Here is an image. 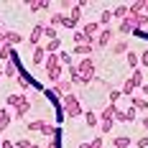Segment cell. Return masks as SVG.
<instances>
[{
  "mask_svg": "<svg viewBox=\"0 0 148 148\" xmlns=\"http://www.w3.org/2000/svg\"><path fill=\"white\" fill-rule=\"evenodd\" d=\"M5 102H8V107H13V118L15 120H23L26 118V112L31 110V100L26 97V95H8L5 97Z\"/></svg>",
  "mask_w": 148,
  "mask_h": 148,
  "instance_id": "6da1fadb",
  "label": "cell"
},
{
  "mask_svg": "<svg viewBox=\"0 0 148 148\" xmlns=\"http://www.w3.org/2000/svg\"><path fill=\"white\" fill-rule=\"evenodd\" d=\"M77 69H79V84H89V82L95 79V72H97V66H95V59H92V56L79 59V61H77Z\"/></svg>",
  "mask_w": 148,
  "mask_h": 148,
  "instance_id": "7a4b0ae2",
  "label": "cell"
},
{
  "mask_svg": "<svg viewBox=\"0 0 148 148\" xmlns=\"http://www.w3.org/2000/svg\"><path fill=\"white\" fill-rule=\"evenodd\" d=\"M61 107H64V115H66L69 120L79 118V115H84L82 102H79V97H77V95H66V97H61Z\"/></svg>",
  "mask_w": 148,
  "mask_h": 148,
  "instance_id": "3957f363",
  "label": "cell"
},
{
  "mask_svg": "<svg viewBox=\"0 0 148 148\" xmlns=\"http://www.w3.org/2000/svg\"><path fill=\"white\" fill-rule=\"evenodd\" d=\"M61 74H64V66L59 61V54H46V77L56 84L61 79Z\"/></svg>",
  "mask_w": 148,
  "mask_h": 148,
  "instance_id": "277c9868",
  "label": "cell"
},
{
  "mask_svg": "<svg viewBox=\"0 0 148 148\" xmlns=\"http://www.w3.org/2000/svg\"><path fill=\"white\" fill-rule=\"evenodd\" d=\"M138 87H143V72H140V69H133V74H130V77L125 79V84L120 87V92H123L125 97H133V92Z\"/></svg>",
  "mask_w": 148,
  "mask_h": 148,
  "instance_id": "5b68a950",
  "label": "cell"
},
{
  "mask_svg": "<svg viewBox=\"0 0 148 148\" xmlns=\"http://www.w3.org/2000/svg\"><path fill=\"white\" fill-rule=\"evenodd\" d=\"M79 21H82V8H79V5H72V13L64 15V23H61V26H64V28H72V31H74Z\"/></svg>",
  "mask_w": 148,
  "mask_h": 148,
  "instance_id": "8992f818",
  "label": "cell"
},
{
  "mask_svg": "<svg viewBox=\"0 0 148 148\" xmlns=\"http://www.w3.org/2000/svg\"><path fill=\"white\" fill-rule=\"evenodd\" d=\"M21 74V61H18V56H10V61L5 64V69H3V77H8V79H15Z\"/></svg>",
  "mask_w": 148,
  "mask_h": 148,
  "instance_id": "52a82bcc",
  "label": "cell"
},
{
  "mask_svg": "<svg viewBox=\"0 0 148 148\" xmlns=\"http://www.w3.org/2000/svg\"><path fill=\"white\" fill-rule=\"evenodd\" d=\"M112 38H115V31L112 28H102L100 36H97V41H95V46H97V49H105V46H110Z\"/></svg>",
  "mask_w": 148,
  "mask_h": 148,
  "instance_id": "ba28073f",
  "label": "cell"
},
{
  "mask_svg": "<svg viewBox=\"0 0 148 148\" xmlns=\"http://www.w3.org/2000/svg\"><path fill=\"white\" fill-rule=\"evenodd\" d=\"M44 23H38V26H33V31H31V36H28V44L31 49H36V46H41V38H44Z\"/></svg>",
  "mask_w": 148,
  "mask_h": 148,
  "instance_id": "9c48e42d",
  "label": "cell"
},
{
  "mask_svg": "<svg viewBox=\"0 0 148 148\" xmlns=\"http://www.w3.org/2000/svg\"><path fill=\"white\" fill-rule=\"evenodd\" d=\"M100 31H102V26H100V23H97V21H89L87 26H84V28H82V33H84V36H87L89 41H92V44H95V38H97V36H100Z\"/></svg>",
  "mask_w": 148,
  "mask_h": 148,
  "instance_id": "30bf717a",
  "label": "cell"
},
{
  "mask_svg": "<svg viewBox=\"0 0 148 148\" xmlns=\"http://www.w3.org/2000/svg\"><path fill=\"white\" fill-rule=\"evenodd\" d=\"M54 95H56V97H66V95H72V82H69V79H59V82H56V84H54Z\"/></svg>",
  "mask_w": 148,
  "mask_h": 148,
  "instance_id": "8fae6325",
  "label": "cell"
},
{
  "mask_svg": "<svg viewBox=\"0 0 148 148\" xmlns=\"http://www.w3.org/2000/svg\"><path fill=\"white\" fill-rule=\"evenodd\" d=\"M128 18L133 21L135 31H138V28H148V15L146 13H128Z\"/></svg>",
  "mask_w": 148,
  "mask_h": 148,
  "instance_id": "7c38bea8",
  "label": "cell"
},
{
  "mask_svg": "<svg viewBox=\"0 0 148 148\" xmlns=\"http://www.w3.org/2000/svg\"><path fill=\"white\" fill-rule=\"evenodd\" d=\"M21 41H23V36H21L18 31H5V33H3V44L18 46V44H21Z\"/></svg>",
  "mask_w": 148,
  "mask_h": 148,
  "instance_id": "4fadbf2b",
  "label": "cell"
},
{
  "mask_svg": "<svg viewBox=\"0 0 148 148\" xmlns=\"http://www.w3.org/2000/svg\"><path fill=\"white\" fill-rule=\"evenodd\" d=\"M10 123H13V112H10L8 107H3V110H0V133H5V128H8Z\"/></svg>",
  "mask_w": 148,
  "mask_h": 148,
  "instance_id": "5bb4252c",
  "label": "cell"
},
{
  "mask_svg": "<svg viewBox=\"0 0 148 148\" xmlns=\"http://www.w3.org/2000/svg\"><path fill=\"white\" fill-rule=\"evenodd\" d=\"M92 51H95V46H92V44H79V46H74V54H77V56H82V59H84V56H92Z\"/></svg>",
  "mask_w": 148,
  "mask_h": 148,
  "instance_id": "9a60e30c",
  "label": "cell"
},
{
  "mask_svg": "<svg viewBox=\"0 0 148 148\" xmlns=\"http://www.w3.org/2000/svg\"><path fill=\"white\" fill-rule=\"evenodd\" d=\"M130 107L146 112V110H148V100H146V97H135V95H133V97H130Z\"/></svg>",
  "mask_w": 148,
  "mask_h": 148,
  "instance_id": "2e32d148",
  "label": "cell"
},
{
  "mask_svg": "<svg viewBox=\"0 0 148 148\" xmlns=\"http://www.w3.org/2000/svg\"><path fill=\"white\" fill-rule=\"evenodd\" d=\"M31 61H33V64H41V61H46V49H44V46H36V49H33Z\"/></svg>",
  "mask_w": 148,
  "mask_h": 148,
  "instance_id": "e0dca14e",
  "label": "cell"
},
{
  "mask_svg": "<svg viewBox=\"0 0 148 148\" xmlns=\"http://www.w3.org/2000/svg\"><path fill=\"white\" fill-rule=\"evenodd\" d=\"M118 31L123 33V36H128V33H133L135 31V26H133V21L130 18H125V21H120V26H118Z\"/></svg>",
  "mask_w": 148,
  "mask_h": 148,
  "instance_id": "ac0fdd59",
  "label": "cell"
},
{
  "mask_svg": "<svg viewBox=\"0 0 148 148\" xmlns=\"http://www.w3.org/2000/svg\"><path fill=\"white\" fill-rule=\"evenodd\" d=\"M130 143H133V138H128V135H118V138L112 140L115 148H130Z\"/></svg>",
  "mask_w": 148,
  "mask_h": 148,
  "instance_id": "d6986e66",
  "label": "cell"
},
{
  "mask_svg": "<svg viewBox=\"0 0 148 148\" xmlns=\"http://www.w3.org/2000/svg\"><path fill=\"white\" fill-rule=\"evenodd\" d=\"M84 123H87V128H97V125H100V118H97L92 110H87V112H84Z\"/></svg>",
  "mask_w": 148,
  "mask_h": 148,
  "instance_id": "ffe728a7",
  "label": "cell"
},
{
  "mask_svg": "<svg viewBox=\"0 0 148 148\" xmlns=\"http://www.w3.org/2000/svg\"><path fill=\"white\" fill-rule=\"evenodd\" d=\"M10 56H13V46H10V44H0V59L10 61Z\"/></svg>",
  "mask_w": 148,
  "mask_h": 148,
  "instance_id": "44dd1931",
  "label": "cell"
},
{
  "mask_svg": "<svg viewBox=\"0 0 148 148\" xmlns=\"http://www.w3.org/2000/svg\"><path fill=\"white\" fill-rule=\"evenodd\" d=\"M115 107L118 105H107L102 112H100V120H115Z\"/></svg>",
  "mask_w": 148,
  "mask_h": 148,
  "instance_id": "7402d4cb",
  "label": "cell"
},
{
  "mask_svg": "<svg viewBox=\"0 0 148 148\" xmlns=\"http://www.w3.org/2000/svg\"><path fill=\"white\" fill-rule=\"evenodd\" d=\"M59 46H61V38H54V41H46V54H56L59 51Z\"/></svg>",
  "mask_w": 148,
  "mask_h": 148,
  "instance_id": "603a6c76",
  "label": "cell"
},
{
  "mask_svg": "<svg viewBox=\"0 0 148 148\" xmlns=\"http://www.w3.org/2000/svg\"><path fill=\"white\" fill-rule=\"evenodd\" d=\"M128 13H130V5H118V8H115V13H112V18H123V21H125Z\"/></svg>",
  "mask_w": 148,
  "mask_h": 148,
  "instance_id": "cb8c5ba5",
  "label": "cell"
},
{
  "mask_svg": "<svg viewBox=\"0 0 148 148\" xmlns=\"http://www.w3.org/2000/svg\"><path fill=\"white\" fill-rule=\"evenodd\" d=\"M112 51H115V54H128V41H125V38H118L115 46H112Z\"/></svg>",
  "mask_w": 148,
  "mask_h": 148,
  "instance_id": "d4e9b609",
  "label": "cell"
},
{
  "mask_svg": "<svg viewBox=\"0 0 148 148\" xmlns=\"http://www.w3.org/2000/svg\"><path fill=\"white\" fill-rule=\"evenodd\" d=\"M56 130H59V128H54V123H51V120H44V128H41V133H44V135L51 138V135H56Z\"/></svg>",
  "mask_w": 148,
  "mask_h": 148,
  "instance_id": "484cf974",
  "label": "cell"
},
{
  "mask_svg": "<svg viewBox=\"0 0 148 148\" xmlns=\"http://www.w3.org/2000/svg\"><path fill=\"white\" fill-rule=\"evenodd\" d=\"M26 128H28L31 133H41V128H44V120H31V123H26Z\"/></svg>",
  "mask_w": 148,
  "mask_h": 148,
  "instance_id": "4316f807",
  "label": "cell"
},
{
  "mask_svg": "<svg viewBox=\"0 0 148 148\" xmlns=\"http://www.w3.org/2000/svg\"><path fill=\"white\" fill-rule=\"evenodd\" d=\"M79 44H92V41H89L82 31H74V46H79ZM92 46H95V44H92Z\"/></svg>",
  "mask_w": 148,
  "mask_h": 148,
  "instance_id": "83f0119b",
  "label": "cell"
},
{
  "mask_svg": "<svg viewBox=\"0 0 148 148\" xmlns=\"http://www.w3.org/2000/svg\"><path fill=\"white\" fill-rule=\"evenodd\" d=\"M46 8H49V3H41V0L28 3V10H31V13H38V10H46Z\"/></svg>",
  "mask_w": 148,
  "mask_h": 148,
  "instance_id": "f1b7e54d",
  "label": "cell"
},
{
  "mask_svg": "<svg viewBox=\"0 0 148 148\" xmlns=\"http://www.w3.org/2000/svg\"><path fill=\"white\" fill-rule=\"evenodd\" d=\"M59 61H61V66H72V64H74V59H72L69 51H61V54H59Z\"/></svg>",
  "mask_w": 148,
  "mask_h": 148,
  "instance_id": "f546056e",
  "label": "cell"
},
{
  "mask_svg": "<svg viewBox=\"0 0 148 148\" xmlns=\"http://www.w3.org/2000/svg\"><path fill=\"white\" fill-rule=\"evenodd\" d=\"M49 23H51V28H56V26H61V23H64V13H54L51 18H49Z\"/></svg>",
  "mask_w": 148,
  "mask_h": 148,
  "instance_id": "4dcf8cb0",
  "label": "cell"
},
{
  "mask_svg": "<svg viewBox=\"0 0 148 148\" xmlns=\"http://www.w3.org/2000/svg\"><path fill=\"white\" fill-rule=\"evenodd\" d=\"M125 56H128V66H130V69H138V54H135V51H128Z\"/></svg>",
  "mask_w": 148,
  "mask_h": 148,
  "instance_id": "1f68e13d",
  "label": "cell"
},
{
  "mask_svg": "<svg viewBox=\"0 0 148 148\" xmlns=\"http://www.w3.org/2000/svg\"><path fill=\"white\" fill-rule=\"evenodd\" d=\"M44 38H46V41H54V38H59V36H56V28L46 26V28H44Z\"/></svg>",
  "mask_w": 148,
  "mask_h": 148,
  "instance_id": "d6a6232c",
  "label": "cell"
},
{
  "mask_svg": "<svg viewBox=\"0 0 148 148\" xmlns=\"http://www.w3.org/2000/svg\"><path fill=\"white\" fill-rule=\"evenodd\" d=\"M110 21H112V10H102V15H100V21H97V23H100V26H107Z\"/></svg>",
  "mask_w": 148,
  "mask_h": 148,
  "instance_id": "836d02e7",
  "label": "cell"
},
{
  "mask_svg": "<svg viewBox=\"0 0 148 148\" xmlns=\"http://www.w3.org/2000/svg\"><path fill=\"white\" fill-rule=\"evenodd\" d=\"M112 125H115V120H100V130H102V133H110Z\"/></svg>",
  "mask_w": 148,
  "mask_h": 148,
  "instance_id": "e575fe53",
  "label": "cell"
},
{
  "mask_svg": "<svg viewBox=\"0 0 148 148\" xmlns=\"http://www.w3.org/2000/svg\"><path fill=\"white\" fill-rule=\"evenodd\" d=\"M115 123H128V115H125V110H118V107H115Z\"/></svg>",
  "mask_w": 148,
  "mask_h": 148,
  "instance_id": "d590c367",
  "label": "cell"
},
{
  "mask_svg": "<svg viewBox=\"0 0 148 148\" xmlns=\"http://www.w3.org/2000/svg\"><path fill=\"white\" fill-rule=\"evenodd\" d=\"M120 97H123V92H120V89H110V105H115Z\"/></svg>",
  "mask_w": 148,
  "mask_h": 148,
  "instance_id": "8d00e7d4",
  "label": "cell"
},
{
  "mask_svg": "<svg viewBox=\"0 0 148 148\" xmlns=\"http://www.w3.org/2000/svg\"><path fill=\"white\" fill-rule=\"evenodd\" d=\"M87 148H105V140H102V138H95V140H89V143H87Z\"/></svg>",
  "mask_w": 148,
  "mask_h": 148,
  "instance_id": "74e56055",
  "label": "cell"
},
{
  "mask_svg": "<svg viewBox=\"0 0 148 148\" xmlns=\"http://www.w3.org/2000/svg\"><path fill=\"white\" fill-rule=\"evenodd\" d=\"M138 64H143V66H148V49L138 54Z\"/></svg>",
  "mask_w": 148,
  "mask_h": 148,
  "instance_id": "f35d334b",
  "label": "cell"
},
{
  "mask_svg": "<svg viewBox=\"0 0 148 148\" xmlns=\"http://www.w3.org/2000/svg\"><path fill=\"white\" fill-rule=\"evenodd\" d=\"M15 146H18V148H31L33 143H31V140H26V138H18V140H15Z\"/></svg>",
  "mask_w": 148,
  "mask_h": 148,
  "instance_id": "ab89813d",
  "label": "cell"
},
{
  "mask_svg": "<svg viewBox=\"0 0 148 148\" xmlns=\"http://www.w3.org/2000/svg\"><path fill=\"white\" fill-rule=\"evenodd\" d=\"M49 148H61V140H59V130L54 135V140H49Z\"/></svg>",
  "mask_w": 148,
  "mask_h": 148,
  "instance_id": "60d3db41",
  "label": "cell"
},
{
  "mask_svg": "<svg viewBox=\"0 0 148 148\" xmlns=\"http://www.w3.org/2000/svg\"><path fill=\"white\" fill-rule=\"evenodd\" d=\"M135 148H148V135L138 138V140H135Z\"/></svg>",
  "mask_w": 148,
  "mask_h": 148,
  "instance_id": "b9f144b4",
  "label": "cell"
},
{
  "mask_svg": "<svg viewBox=\"0 0 148 148\" xmlns=\"http://www.w3.org/2000/svg\"><path fill=\"white\" fill-rule=\"evenodd\" d=\"M125 115H128V123H135V107H130V110H125Z\"/></svg>",
  "mask_w": 148,
  "mask_h": 148,
  "instance_id": "7bdbcfd3",
  "label": "cell"
},
{
  "mask_svg": "<svg viewBox=\"0 0 148 148\" xmlns=\"http://www.w3.org/2000/svg\"><path fill=\"white\" fill-rule=\"evenodd\" d=\"M0 148H13V140H0Z\"/></svg>",
  "mask_w": 148,
  "mask_h": 148,
  "instance_id": "ee69618b",
  "label": "cell"
},
{
  "mask_svg": "<svg viewBox=\"0 0 148 148\" xmlns=\"http://www.w3.org/2000/svg\"><path fill=\"white\" fill-rule=\"evenodd\" d=\"M140 89H143V95L148 97V82H143V87H140Z\"/></svg>",
  "mask_w": 148,
  "mask_h": 148,
  "instance_id": "f6af8a7d",
  "label": "cell"
},
{
  "mask_svg": "<svg viewBox=\"0 0 148 148\" xmlns=\"http://www.w3.org/2000/svg\"><path fill=\"white\" fill-rule=\"evenodd\" d=\"M140 125H143V128L148 130V118H143V120H140Z\"/></svg>",
  "mask_w": 148,
  "mask_h": 148,
  "instance_id": "bcb514c9",
  "label": "cell"
},
{
  "mask_svg": "<svg viewBox=\"0 0 148 148\" xmlns=\"http://www.w3.org/2000/svg\"><path fill=\"white\" fill-rule=\"evenodd\" d=\"M77 148H87V143H79V146H77Z\"/></svg>",
  "mask_w": 148,
  "mask_h": 148,
  "instance_id": "7dc6e473",
  "label": "cell"
},
{
  "mask_svg": "<svg viewBox=\"0 0 148 148\" xmlns=\"http://www.w3.org/2000/svg\"><path fill=\"white\" fill-rule=\"evenodd\" d=\"M143 13H146V15H148V0H146V10H143Z\"/></svg>",
  "mask_w": 148,
  "mask_h": 148,
  "instance_id": "c3c4849f",
  "label": "cell"
},
{
  "mask_svg": "<svg viewBox=\"0 0 148 148\" xmlns=\"http://www.w3.org/2000/svg\"><path fill=\"white\" fill-rule=\"evenodd\" d=\"M31 148H38V146H36V143H33V146H31Z\"/></svg>",
  "mask_w": 148,
  "mask_h": 148,
  "instance_id": "681fc988",
  "label": "cell"
},
{
  "mask_svg": "<svg viewBox=\"0 0 148 148\" xmlns=\"http://www.w3.org/2000/svg\"><path fill=\"white\" fill-rule=\"evenodd\" d=\"M0 77H3V72H0Z\"/></svg>",
  "mask_w": 148,
  "mask_h": 148,
  "instance_id": "f907efd6",
  "label": "cell"
}]
</instances>
